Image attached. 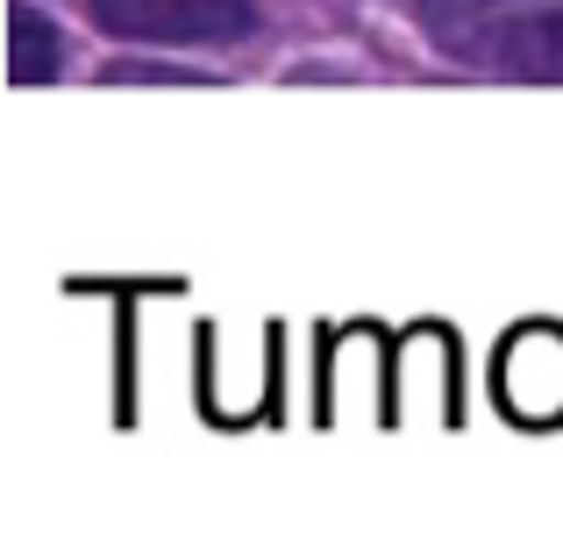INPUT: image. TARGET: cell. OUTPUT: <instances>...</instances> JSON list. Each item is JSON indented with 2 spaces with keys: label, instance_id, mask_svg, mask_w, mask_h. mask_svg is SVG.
Masks as SVG:
<instances>
[{
  "label": "cell",
  "instance_id": "obj_1",
  "mask_svg": "<svg viewBox=\"0 0 563 542\" xmlns=\"http://www.w3.org/2000/svg\"><path fill=\"white\" fill-rule=\"evenodd\" d=\"M450 57L499 79H563V0H421Z\"/></svg>",
  "mask_w": 563,
  "mask_h": 542
},
{
  "label": "cell",
  "instance_id": "obj_2",
  "mask_svg": "<svg viewBox=\"0 0 563 542\" xmlns=\"http://www.w3.org/2000/svg\"><path fill=\"white\" fill-rule=\"evenodd\" d=\"M100 29L129 43H243L257 29L250 0H86Z\"/></svg>",
  "mask_w": 563,
  "mask_h": 542
},
{
  "label": "cell",
  "instance_id": "obj_3",
  "mask_svg": "<svg viewBox=\"0 0 563 542\" xmlns=\"http://www.w3.org/2000/svg\"><path fill=\"white\" fill-rule=\"evenodd\" d=\"M499 392L521 421H556L563 414V335L556 329H528L507 343L499 357Z\"/></svg>",
  "mask_w": 563,
  "mask_h": 542
},
{
  "label": "cell",
  "instance_id": "obj_4",
  "mask_svg": "<svg viewBox=\"0 0 563 542\" xmlns=\"http://www.w3.org/2000/svg\"><path fill=\"white\" fill-rule=\"evenodd\" d=\"M8 71L22 86H36V79H57V65H65V43H57V29L43 22V14H29V8H14L8 14Z\"/></svg>",
  "mask_w": 563,
  "mask_h": 542
}]
</instances>
